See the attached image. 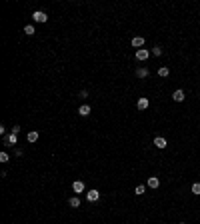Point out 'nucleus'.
Here are the masks:
<instances>
[{"mask_svg": "<svg viewBox=\"0 0 200 224\" xmlns=\"http://www.w3.org/2000/svg\"><path fill=\"white\" fill-rule=\"evenodd\" d=\"M148 56H150V52H148L146 48H140V50H136V60H138V62H144Z\"/></svg>", "mask_w": 200, "mask_h": 224, "instance_id": "f257e3e1", "label": "nucleus"}, {"mask_svg": "<svg viewBox=\"0 0 200 224\" xmlns=\"http://www.w3.org/2000/svg\"><path fill=\"white\" fill-rule=\"evenodd\" d=\"M32 18L36 20V22H46L48 16H46V12H42V10H36V12L32 14Z\"/></svg>", "mask_w": 200, "mask_h": 224, "instance_id": "f03ea898", "label": "nucleus"}, {"mask_svg": "<svg viewBox=\"0 0 200 224\" xmlns=\"http://www.w3.org/2000/svg\"><path fill=\"white\" fill-rule=\"evenodd\" d=\"M86 198H88V202H96V200L100 198V192L92 188V190H88V192H86Z\"/></svg>", "mask_w": 200, "mask_h": 224, "instance_id": "7ed1b4c3", "label": "nucleus"}, {"mask_svg": "<svg viewBox=\"0 0 200 224\" xmlns=\"http://www.w3.org/2000/svg\"><path fill=\"white\" fill-rule=\"evenodd\" d=\"M72 190L76 192V196H78L80 192H84V182H82V180H76V182L72 184Z\"/></svg>", "mask_w": 200, "mask_h": 224, "instance_id": "20e7f679", "label": "nucleus"}, {"mask_svg": "<svg viewBox=\"0 0 200 224\" xmlns=\"http://www.w3.org/2000/svg\"><path fill=\"white\" fill-rule=\"evenodd\" d=\"M158 186H160V180H158L156 176H150V178H148V188H154V190H156Z\"/></svg>", "mask_w": 200, "mask_h": 224, "instance_id": "39448f33", "label": "nucleus"}, {"mask_svg": "<svg viewBox=\"0 0 200 224\" xmlns=\"http://www.w3.org/2000/svg\"><path fill=\"white\" fill-rule=\"evenodd\" d=\"M90 112H92V108H90L88 104H82V106L78 108V114H80V116H88Z\"/></svg>", "mask_w": 200, "mask_h": 224, "instance_id": "423d86ee", "label": "nucleus"}, {"mask_svg": "<svg viewBox=\"0 0 200 224\" xmlns=\"http://www.w3.org/2000/svg\"><path fill=\"white\" fill-rule=\"evenodd\" d=\"M132 46L140 50V48L144 46V38H142V36H136V38H132Z\"/></svg>", "mask_w": 200, "mask_h": 224, "instance_id": "0eeeda50", "label": "nucleus"}, {"mask_svg": "<svg viewBox=\"0 0 200 224\" xmlns=\"http://www.w3.org/2000/svg\"><path fill=\"white\" fill-rule=\"evenodd\" d=\"M148 98H138V102H136V106H138V110H146L148 108Z\"/></svg>", "mask_w": 200, "mask_h": 224, "instance_id": "6e6552de", "label": "nucleus"}, {"mask_svg": "<svg viewBox=\"0 0 200 224\" xmlns=\"http://www.w3.org/2000/svg\"><path fill=\"white\" fill-rule=\"evenodd\" d=\"M154 144H156V148L162 150V148H166V140L162 138V136H156V138H154Z\"/></svg>", "mask_w": 200, "mask_h": 224, "instance_id": "1a4fd4ad", "label": "nucleus"}, {"mask_svg": "<svg viewBox=\"0 0 200 224\" xmlns=\"http://www.w3.org/2000/svg\"><path fill=\"white\" fill-rule=\"evenodd\" d=\"M136 76H138V78H146L148 76V68H136Z\"/></svg>", "mask_w": 200, "mask_h": 224, "instance_id": "9d476101", "label": "nucleus"}, {"mask_svg": "<svg viewBox=\"0 0 200 224\" xmlns=\"http://www.w3.org/2000/svg\"><path fill=\"white\" fill-rule=\"evenodd\" d=\"M144 192H146V186H144V184H138L136 188H134V194H136V196H142Z\"/></svg>", "mask_w": 200, "mask_h": 224, "instance_id": "9b49d317", "label": "nucleus"}, {"mask_svg": "<svg viewBox=\"0 0 200 224\" xmlns=\"http://www.w3.org/2000/svg\"><path fill=\"white\" fill-rule=\"evenodd\" d=\"M68 204L72 206V208H78V206H80V198L78 196H72L70 200H68Z\"/></svg>", "mask_w": 200, "mask_h": 224, "instance_id": "f8f14e48", "label": "nucleus"}, {"mask_svg": "<svg viewBox=\"0 0 200 224\" xmlns=\"http://www.w3.org/2000/svg\"><path fill=\"white\" fill-rule=\"evenodd\" d=\"M172 98L176 100V102H182V100H184V92H182V90H176V92L172 94Z\"/></svg>", "mask_w": 200, "mask_h": 224, "instance_id": "ddd939ff", "label": "nucleus"}, {"mask_svg": "<svg viewBox=\"0 0 200 224\" xmlns=\"http://www.w3.org/2000/svg\"><path fill=\"white\" fill-rule=\"evenodd\" d=\"M26 140H28V142H36V140H38V132H28Z\"/></svg>", "mask_w": 200, "mask_h": 224, "instance_id": "4468645a", "label": "nucleus"}, {"mask_svg": "<svg viewBox=\"0 0 200 224\" xmlns=\"http://www.w3.org/2000/svg\"><path fill=\"white\" fill-rule=\"evenodd\" d=\"M34 32H36V30H34V26H32V24H26V26H24V34H28V36H32Z\"/></svg>", "mask_w": 200, "mask_h": 224, "instance_id": "2eb2a0df", "label": "nucleus"}, {"mask_svg": "<svg viewBox=\"0 0 200 224\" xmlns=\"http://www.w3.org/2000/svg\"><path fill=\"white\" fill-rule=\"evenodd\" d=\"M168 74H170V70H168L166 66H162V68H160V70H158V76H162V78H166Z\"/></svg>", "mask_w": 200, "mask_h": 224, "instance_id": "dca6fc26", "label": "nucleus"}, {"mask_svg": "<svg viewBox=\"0 0 200 224\" xmlns=\"http://www.w3.org/2000/svg\"><path fill=\"white\" fill-rule=\"evenodd\" d=\"M192 194H196V196H198V194H200V182H196V184H192Z\"/></svg>", "mask_w": 200, "mask_h": 224, "instance_id": "f3484780", "label": "nucleus"}, {"mask_svg": "<svg viewBox=\"0 0 200 224\" xmlns=\"http://www.w3.org/2000/svg\"><path fill=\"white\" fill-rule=\"evenodd\" d=\"M6 142H8V144H16V134H10V136H6Z\"/></svg>", "mask_w": 200, "mask_h": 224, "instance_id": "a211bd4d", "label": "nucleus"}, {"mask_svg": "<svg viewBox=\"0 0 200 224\" xmlns=\"http://www.w3.org/2000/svg\"><path fill=\"white\" fill-rule=\"evenodd\" d=\"M152 54H154V56H160V54H162V48H160V46H154V48H152Z\"/></svg>", "mask_w": 200, "mask_h": 224, "instance_id": "6ab92c4d", "label": "nucleus"}, {"mask_svg": "<svg viewBox=\"0 0 200 224\" xmlns=\"http://www.w3.org/2000/svg\"><path fill=\"white\" fill-rule=\"evenodd\" d=\"M0 162H8V154L6 152H0Z\"/></svg>", "mask_w": 200, "mask_h": 224, "instance_id": "aec40b11", "label": "nucleus"}, {"mask_svg": "<svg viewBox=\"0 0 200 224\" xmlns=\"http://www.w3.org/2000/svg\"><path fill=\"white\" fill-rule=\"evenodd\" d=\"M180 224H184V222H180Z\"/></svg>", "mask_w": 200, "mask_h": 224, "instance_id": "412c9836", "label": "nucleus"}]
</instances>
